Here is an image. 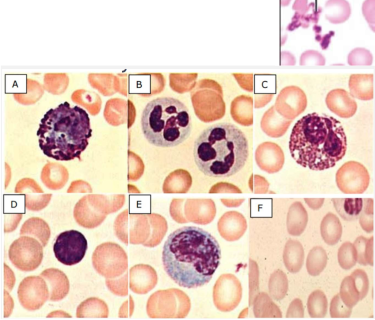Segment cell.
Instances as JSON below:
<instances>
[{
	"mask_svg": "<svg viewBox=\"0 0 375 320\" xmlns=\"http://www.w3.org/2000/svg\"><path fill=\"white\" fill-rule=\"evenodd\" d=\"M332 201L337 213L344 220L351 221L356 219L363 207V199H332Z\"/></svg>",
	"mask_w": 375,
	"mask_h": 320,
	"instance_id": "cell-20",
	"label": "cell"
},
{
	"mask_svg": "<svg viewBox=\"0 0 375 320\" xmlns=\"http://www.w3.org/2000/svg\"><path fill=\"white\" fill-rule=\"evenodd\" d=\"M18 296L21 305L26 309H39L49 297V291L45 280L39 276H29L20 283Z\"/></svg>",
	"mask_w": 375,
	"mask_h": 320,
	"instance_id": "cell-9",
	"label": "cell"
},
{
	"mask_svg": "<svg viewBox=\"0 0 375 320\" xmlns=\"http://www.w3.org/2000/svg\"><path fill=\"white\" fill-rule=\"evenodd\" d=\"M43 248L35 238L23 236L14 241L11 245L9 258L18 269L24 271L36 269L41 263Z\"/></svg>",
	"mask_w": 375,
	"mask_h": 320,
	"instance_id": "cell-6",
	"label": "cell"
},
{
	"mask_svg": "<svg viewBox=\"0 0 375 320\" xmlns=\"http://www.w3.org/2000/svg\"><path fill=\"white\" fill-rule=\"evenodd\" d=\"M357 262L362 265L374 264V237L367 238L363 236L358 237L354 244Z\"/></svg>",
	"mask_w": 375,
	"mask_h": 320,
	"instance_id": "cell-22",
	"label": "cell"
},
{
	"mask_svg": "<svg viewBox=\"0 0 375 320\" xmlns=\"http://www.w3.org/2000/svg\"><path fill=\"white\" fill-rule=\"evenodd\" d=\"M141 126L150 144L171 148L188 138L192 125L189 110L184 103L175 98L162 97L146 105L141 115Z\"/></svg>",
	"mask_w": 375,
	"mask_h": 320,
	"instance_id": "cell-5",
	"label": "cell"
},
{
	"mask_svg": "<svg viewBox=\"0 0 375 320\" xmlns=\"http://www.w3.org/2000/svg\"><path fill=\"white\" fill-rule=\"evenodd\" d=\"M104 308V304L101 301L96 298H90L79 305L76 310V315L77 318L101 315L100 313Z\"/></svg>",
	"mask_w": 375,
	"mask_h": 320,
	"instance_id": "cell-30",
	"label": "cell"
},
{
	"mask_svg": "<svg viewBox=\"0 0 375 320\" xmlns=\"http://www.w3.org/2000/svg\"><path fill=\"white\" fill-rule=\"evenodd\" d=\"M359 224L367 233L374 230V200L372 198L363 199V207L359 215Z\"/></svg>",
	"mask_w": 375,
	"mask_h": 320,
	"instance_id": "cell-29",
	"label": "cell"
},
{
	"mask_svg": "<svg viewBox=\"0 0 375 320\" xmlns=\"http://www.w3.org/2000/svg\"><path fill=\"white\" fill-rule=\"evenodd\" d=\"M20 235H27L37 238L45 246L50 236L48 225L42 219L32 217L26 220L20 229Z\"/></svg>",
	"mask_w": 375,
	"mask_h": 320,
	"instance_id": "cell-19",
	"label": "cell"
},
{
	"mask_svg": "<svg viewBox=\"0 0 375 320\" xmlns=\"http://www.w3.org/2000/svg\"><path fill=\"white\" fill-rule=\"evenodd\" d=\"M307 306L311 318L325 317L327 312L328 301L323 292L316 290L312 292L308 298Z\"/></svg>",
	"mask_w": 375,
	"mask_h": 320,
	"instance_id": "cell-25",
	"label": "cell"
},
{
	"mask_svg": "<svg viewBox=\"0 0 375 320\" xmlns=\"http://www.w3.org/2000/svg\"><path fill=\"white\" fill-rule=\"evenodd\" d=\"M352 308L349 307L341 300L339 294L332 299L330 305V314L332 318H349Z\"/></svg>",
	"mask_w": 375,
	"mask_h": 320,
	"instance_id": "cell-32",
	"label": "cell"
},
{
	"mask_svg": "<svg viewBox=\"0 0 375 320\" xmlns=\"http://www.w3.org/2000/svg\"><path fill=\"white\" fill-rule=\"evenodd\" d=\"M270 296L275 300H281L284 298L288 288V282L286 274L279 269L270 276L269 284Z\"/></svg>",
	"mask_w": 375,
	"mask_h": 320,
	"instance_id": "cell-27",
	"label": "cell"
},
{
	"mask_svg": "<svg viewBox=\"0 0 375 320\" xmlns=\"http://www.w3.org/2000/svg\"><path fill=\"white\" fill-rule=\"evenodd\" d=\"M347 145L340 122L317 113H308L298 120L289 142L291 156L297 163L317 171L334 167L344 156Z\"/></svg>",
	"mask_w": 375,
	"mask_h": 320,
	"instance_id": "cell-2",
	"label": "cell"
},
{
	"mask_svg": "<svg viewBox=\"0 0 375 320\" xmlns=\"http://www.w3.org/2000/svg\"><path fill=\"white\" fill-rule=\"evenodd\" d=\"M90 120L83 109L67 101L50 109L41 119L37 132L43 153L56 160L77 158L88 145L92 136Z\"/></svg>",
	"mask_w": 375,
	"mask_h": 320,
	"instance_id": "cell-4",
	"label": "cell"
},
{
	"mask_svg": "<svg viewBox=\"0 0 375 320\" xmlns=\"http://www.w3.org/2000/svg\"><path fill=\"white\" fill-rule=\"evenodd\" d=\"M69 173L63 165L55 162H49L43 168L40 178L44 185L50 189H58L67 182Z\"/></svg>",
	"mask_w": 375,
	"mask_h": 320,
	"instance_id": "cell-15",
	"label": "cell"
},
{
	"mask_svg": "<svg viewBox=\"0 0 375 320\" xmlns=\"http://www.w3.org/2000/svg\"><path fill=\"white\" fill-rule=\"evenodd\" d=\"M325 103L328 108L339 117L348 118L357 110V104L350 93L344 89L337 88L327 94Z\"/></svg>",
	"mask_w": 375,
	"mask_h": 320,
	"instance_id": "cell-12",
	"label": "cell"
},
{
	"mask_svg": "<svg viewBox=\"0 0 375 320\" xmlns=\"http://www.w3.org/2000/svg\"><path fill=\"white\" fill-rule=\"evenodd\" d=\"M370 175L360 163L350 161L343 164L337 170L336 182L338 189L345 194H361L367 189Z\"/></svg>",
	"mask_w": 375,
	"mask_h": 320,
	"instance_id": "cell-8",
	"label": "cell"
},
{
	"mask_svg": "<svg viewBox=\"0 0 375 320\" xmlns=\"http://www.w3.org/2000/svg\"><path fill=\"white\" fill-rule=\"evenodd\" d=\"M325 64V57L317 51L309 50L303 52L300 59V65H324Z\"/></svg>",
	"mask_w": 375,
	"mask_h": 320,
	"instance_id": "cell-34",
	"label": "cell"
},
{
	"mask_svg": "<svg viewBox=\"0 0 375 320\" xmlns=\"http://www.w3.org/2000/svg\"><path fill=\"white\" fill-rule=\"evenodd\" d=\"M320 230L324 242L329 245H334L341 238L342 226L339 218L333 213L328 212L321 222Z\"/></svg>",
	"mask_w": 375,
	"mask_h": 320,
	"instance_id": "cell-18",
	"label": "cell"
},
{
	"mask_svg": "<svg viewBox=\"0 0 375 320\" xmlns=\"http://www.w3.org/2000/svg\"><path fill=\"white\" fill-rule=\"evenodd\" d=\"M335 34L333 31H331L329 33L325 34L323 37L321 38L319 41L321 48L323 50L327 49L331 42V38Z\"/></svg>",
	"mask_w": 375,
	"mask_h": 320,
	"instance_id": "cell-39",
	"label": "cell"
},
{
	"mask_svg": "<svg viewBox=\"0 0 375 320\" xmlns=\"http://www.w3.org/2000/svg\"><path fill=\"white\" fill-rule=\"evenodd\" d=\"M304 308L302 302L299 298L295 299L290 304L287 311V318H303Z\"/></svg>",
	"mask_w": 375,
	"mask_h": 320,
	"instance_id": "cell-35",
	"label": "cell"
},
{
	"mask_svg": "<svg viewBox=\"0 0 375 320\" xmlns=\"http://www.w3.org/2000/svg\"><path fill=\"white\" fill-rule=\"evenodd\" d=\"M87 247V241L82 233L70 230L61 232L57 236L53 250L59 262L66 265H72L83 259Z\"/></svg>",
	"mask_w": 375,
	"mask_h": 320,
	"instance_id": "cell-7",
	"label": "cell"
},
{
	"mask_svg": "<svg viewBox=\"0 0 375 320\" xmlns=\"http://www.w3.org/2000/svg\"><path fill=\"white\" fill-rule=\"evenodd\" d=\"M307 105L304 91L296 86L283 88L279 94L276 102L277 111L283 117L292 120L302 113Z\"/></svg>",
	"mask_w": 375,
	"mask_h": 320,
	"instance_id": "cell-11",
	"label": "cell"
},
{
	"mask_svg": "<svg viewBox=\"0 0 375 320\" xmlns=\"http://www.w3.org/2000/svg\"><path fill=\"white\" fill-rule=\"evenodd\" d=\"M327 259L324 248L320 246L313 247L306 259V266L308 273L312 276L319 275L325 268Z\"/></svg>",
	"mask_w": 375,
	"mask_h": 320,
	"instance_id": "cell-23",
	"label": "cell"
},
{
	"mask_svg": "<svg viewBox=\"0 0 375 320\" xmlns=\"http://www.w3.org/2000/svg\"><path fill=\"white\" fill-rule=\"evenodd\" d=\"M351 13L350 5L346 0H329L325 3V18L332 23L344 22L348 19Z\"/></svg>",
	"mask_w": 375,
	"mask_h": 320,
	"instance_id": "cell-21",
	"label": "cell"
},
{
	"mask_svg": "<svg viewBox=\"0 0 375 320\" xmlns=\"http://www.w3.org/2000/svg\"><path fill=\"white\" fill-rule=\"evenodd\" d=\"M304 259V251L298 240H289L286 243L283 253V260L286 269L292 273L298 272L301 268Z\"/></svg>",
	"mask_w": 375,
	"mask_h": 320,
	"instance_id": "cell-17",
	"label": "cell"
},
{
	"mask_svg": "<svg viewBox=\"0 0 375 320\" xmlns=\"http://www.w3.org/2000/svg\"><path fill=\"white\" fill-rule=\"evenodd\" d=\"M304 201L307 205L313 210L321 208L324 202V198H305Z\"/></svg>",
	"mask_w": 375,
	"mask_h": 320,
	"instance_id": "cell-38",
	"label": "cell"
},
{
	"mask_svg": "<svg viewBox=\"0 0 375 320\" xmlns=\"http://www.w3.org/2000/svg\"><path fill=\"white\" fill-rule=\"evenodd\" d=\"M350 94L353 98L370 100L374 97L373 74H352L348 82Z\"/></svg>",
	"mask_w": 375,
	"mask_h": 320,
	"instance_id": "cell-14",
	"label": "cell"
},
{
	"mask_svg": "<svg viewBox=\"0 0 375 320\" xmlns=\"http://www.w3.org/2000/svg\"><path fill=\"white\" fill-rule=\"evenodd\" d=\"M242 288L238 279L232 275H223L215 283L213 290L214 302L222 311L233 310L240 302Z\"/></svg>",
	"mask_w": 375,
	"mask_h": 320,
	"instance_id": "cell-10",
	"label": "cell"
},
{
	"mask_svg": "<svg viewBox=\"0 0 375 320\" xmlns=\"http://www.w3.org/2000/svg\"><path fill=\"white\" fill-rule=\"evenodd\" d=\"M308 221V213L300 202L296 201L289 207L287 216L288 233L294 236L300 235Z\"/></svg>",
	"mask_w": 375,
	"mask_h": 320,
	"instance_id": "cell-16",
	"label": "cell"
},
{
	"mask_svg": "<svg viewBox=\"0 0 375 320\" xmlns=\"http://www.w3.org/2000/svg\"><path fill=\"white\" fill-rule=\"evenodd\" d=\"M307 2V0H296L294 3L292 8L296 11V12L300 14H307L314 3H311L308 5Z\"/></svg>",
	"mask_w": 375,
	"mask_h": 320,
	"instance_id": "cell-37",
	"label": "cell"
},
{
	"mask_svg": "<svg viewBox=\"0 0 375 320\" xmlns=\"http://www.w3.org/2000/svg\"><path fill=\"white\" fill-rule=\"evenodd\" d=\"M338 259L340 267L345 270H349L357 262L356 252L353 244L350 242L343 243L338 249Z\"/></svg>",
	"mask_w": 375,
	"mask_h": 320,
	"instance_id": "cell-28",
	"label": "cell"
},
{
	"mask_svg": "<svg viewBox=\"0 0 375 320\" xmlns=\"http://www.w3.org/2000/svg\"><path fill=\"white\" fill-rule=\"evenodd\" d=\"M373 56L370 51L364 48H356L348 55L347 61L350 65H371Z\"/></svg>",
	"mask_w": 375,
	"mask_h": 320,
	"instance_id": "cell-31",
	"label": "cell"
},
{
	"mask_svg": "<svg viewBox=\"0 0 375 320\" xmlns=\"http://www.w3.org/2000/svg\"><path fill=\"white\" fill-rule=\"evenodd\" d=\"M248 155L245 135L229 122L209 126L194 143L196 165L204 174L211 177L226 178L235 174L243 168Z\"/></svg>",
	"mask_w": 375,
	"mask_h": 320,
	"instance_id": "cell-3",
	"label": "cell"
},
{
	"mask_svg": "<svg viewBox=\"0 0 375 320\" xmlns=\"http://www.w3.org/2000/svg\"><path fill=\"white\" fill-rule=\"evenodd\" d=\"M40 276L47 282L50 301H60L68 293L69 282L67 276L62 271L56 268H48L42 271Z\"/></svg>",
	"mask_w": 375,
	"mask_h": 320,
	"instance_id": "cell-13",
	"label": "cell"
},
{
	"mask_svg": "<svg viewBox=\"0 0 375 320\" xmlns=\"http://www.w3.org/2000/svg\"><path fill=\"white\" fill-rule=\"evenodd\" d=\"M339 295L344 304L351 308L361 300L359 291L351 275L342 280Z\"/></svg>",
	"mask_w": 375,
	"mask_h": 320,
	"instance_id": "cell-26",
	"label": "cell"
},
{
	"mask_svg": "<svg viewBox=\"0 0 375 320\" xmlns=\"http://www.w3.org/2000/svg\"><path fill=\"white\" fill-rule=\"evenodd\" d=\"M265 121H266L265 129L266 132L268 135L274 137L283 135L292 122V120L277 115L273 107L267 112Z\"/></svg>",
	"mask_w": 375,
	"mask_h": 320,
	"instance_id": "cell-24",
	"label": "cell"
},
{
	"mask_svg": "<svg viewBox=\"0 0 375 320\" xmlns=\"http://www.w3.org/2000/svg\"><path fill=\"white\" fill-rule=\"evenodd\" d=\"M362 13L372 28L375 25V1L366 0L362 5Z\"/></svg>",
	"mask_w": 375,
	"mask_h": 320,
	"instance_id": "cell-36",
	"label": "cell"
},
{
	"mask_svg": "<svg viewBox=\"0 0 375 320\" xmlns=\"http://www.w3.org/2000/svg\"><path fill=\"white\" fill-rule=\"evenodd\" d=\"M221 257L219 244L211 234L197 226H185L169 235L162 259L165 271L176 283L195 288L210 281Z\"/></svg>",
	"mask_w": 375,
	"mask_h": 320,
	"instance_id": "cell-1",
	"label": "cell"
},
{
	"mask_svg": "<svg viewBox=\"0 0 375 320\" xmlns=\"http://www.w3.org/2000/svg\"><path fill=\"white\" fill-rule=\"evenodd\" d=\"M353 278L360 294L361 300L367 295L369 287V282L366 273L361 269L354 270L350 275Z\"/></svg>",
	"mask_w": 375,
	"mask_h": 320,
	"instance_id": "cell-33",
	"label": "cell"
}]
</instances>
